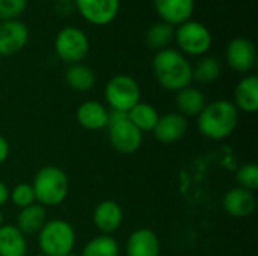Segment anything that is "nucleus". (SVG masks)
<instances>
[{"mask_svg":"<svg viewBox=\"0 0 258 256\" xmlns=\"http://www.w3.org/2000/svg\"><path fill=\"white\" fill-rule=\"evenodd\" d=\"M54 2H67V0H54Z\"/></svg>","mask_w":258,"mask_h":256,"instance_id":"34","label":"nucleus"},{"mask_svg":"<svg viewBox=\"0 0 258 256\" xmlns=\"http://www.w3.org/2000/svg\"><path fill=\"white\" fill-rule=\"evenodd\" d=\"M80 256H119V244L112 235H97L89 240Z\"/></svg>","mask_w":258,"mask_h":256,"instance_id":"26","label":"nucleus"},{"mask_svg":"<svg viewBox=\"0 0 258 256\" xmlns=\"http://www.w3.org/2000/svg\"><path fill=\"white\" fill-rule=\"evenodd\" d=\"M222 207L227 214L236 219H243L251 216L257 208V199L254 192L245 190L242 187H234L228 190L222 199Z\"/></svg>","mask_w":258,"mask_h":256,"instance_id":"13","label":"nucleus"},{"mask_svg":"<svg viewBox=\"0 0 258 256\" xmlns=\"http://www.w3.org/2000/svg\"><path fill=\"white\" fill-rule=\"evenodd\" d=\"M54 51L57 57L68 65L82 63V60L89 53V38L79 27H63L56 35Z\"/></svg>","mask_w":258,"mask_h":256,"instance_id":"8","label":"nucleus"},{"mask_svg":"<svg viewBox=\"0 0 258 256\" xmlns=\"http://www.w3.org/2000/svg\"><path fill=\"white\" fill-rule=\"evenodd\" d=\"M153 74L157 83L171 92H178L194 81L190 62L183 53L174 48H165L154 54Z\"/></svg>","mask_w":258,"mask_h":256,"instance_id":"1","label":"nucleus"},{"mask_svg":"<svg viewBox=\"0 0 258 256\" xmlns=\"http://www.w3.org/2000/svg\"><path fill=\"white\" fill-rule=\"evenodd\" d=\"M174 35H175V27L165 23V21H159L154 23L145 33V42L150 48L153 50H165L169 48V44L174 41Z\"/></svg>","mask_w":258,"mask_h":256,"instance_id":"24","label":"nucleus"},{"mask_svg":"<svg viewBox=\"0 0 258 256\" xmlns=\"http://www.w3.org/2000/svg\"><path fill=\"white\" fill-rule=\"evenodd\" d=\"M233 104L239 112L255 113L258 110V77L246 75L243 77L234 89Z\"/></svg>","mask_w":258,"mask_h":256,"instance_id":"18","label":"nucleus"},{"mask_svg":"<svg viewBox=\"0 0 258 256\" xmlns=\"http://www.w3.org/2000/svg\"><path fill=\"white\" fill-rule=\"evenodd\" d=\"M27 8V0H0V21L18 20Z\"/></svg>","mask_w":258,"mask_h":256,"instance_id":"29","label":"nucleus"},{"mask_svg":"<svg viewBox=\"0 0 258 256\" xmlns=\"http://www.w3.org/2000/svg\"><path fill=\"white\" fill-rule=\"evenodd\" d=\"M29 42V29L18 20L0 21V57L20 53Z\"/></svg>","mask_w":258,"mask_h":256,"instance_id":"11","label":"nucleus"},{"mask_svg":"<svg viewBox=\"0 0 258 256\" xmlns=\"http://www.w3.org/2000/svg\"><path fill=\"white\" fill-rule=\"evenodd\" d=\"M26 235L15 225L0 226V256H26Z\"/></svg>","mask_w":258,"mask_h":256,"instance_id":"19","label":"nucleus"},{"mask_svg":"<svg viewBox=\"0 0 258 256\" xmlns=\"http://www.w3.org/2000/svg\"><path fill=\"white\" fill-rule=\"evenodd\" d=\"M187 131V121L178 112L166 113L159 118L153 134L162 143H175L184 137Z\"/></svg>","mask_w":258,"mask_h":256,"instance_id":"16","label":"nucleus"},{"mask_svg":"<svg viewBox=\"0 0 258 256\" xmlns=\"http://www.w3.org/2000/svg\"><path fill=\"white\" fill-rule=\"evenodd\" d=\"M127 116L130 119V122L141 131H153L160 115L156 110L154 106L148 104V103H138L133 109H130L127 112Z\"/></svg>","mask_w":258,"mask_h":256,"instance_id":"23","label":"nucleus"},{"mask_svg":"<svg viewBox=\"0 0 258 256\" xmlns=\"http://www.w3.org/2000/svg\"><path fill=\"white\" fill-rule=\"evenodd\" d=\"M47 222V211L42 205L38 202L21 208L18 216H17V228L24 234V235H33L41 231V228Z\"/></svg>","mask_w":258,"mask_h":256,"instance_id":"20","label":"nucleus"},{"mask_svg":"<svg viewBox=\"0 0 258 256\" xmlns=\"http://www.w3.org/2000/svg\"><path fill=\"white\" fill-rule=\"evenodd\" d=\"M239 124V110L228 100H216L206 104L198 115V130L210 140H224L230 137Z\"/></svg>","mask_w":258,"mask_h":256,"instance_id":"2","label":"nucleus"},{"mask_svg":"<svg viewBox=\"0 0 258 256\" xmlns=\"http://www.w3.org/2000/svg\"><path fill=\"white\" fill-rule=\"evenodd\" d=\"M206 104L207 103H206L204 94L194 86H187L177 92L175 106L178 109V113L183 115L184 118L198 116L206 107Z\"/></svg>","mask_w":258,"mask_h":256,"instance_id":"21","label":"nucleus"},{"mask_svg":"<svg viewBox=\"0 0 258 256\" xmlns=\"http://www.w3.org/2000/svg\"><path fill=\"white\" fill-rule=\"evenodd\" d=\"M9 201L15 207H18L20 210L35 204L36 199H35V193H33L32 184H27V183L17 184L12 190H9Z\"/></svg>","mask_w":258,"mask_h":256,"instance_id":"27","label":"nucleus"},{"mask_svg":"<svg viewBox=\"0 0 258 256\" xmlns=\"http://www.w3.org/2000/svg\"><path fill=\"white\" fill-rule=\"evenodd\" d=\"M219 75H221V63L213 56H204L192 66V80L201 84L213 83L219 78Z\"/></svg>","mask_w":258,"mask_h":256,"instance_id":"25","label":"nucleus"},{"mask_svg":"<svg viewBox=\"0 0 258 256\" xmlns=\"http://www.w3.org/2000/svg\"><path fill=\"white\" fill-rule=\"evenodd\" d=\"M65 83L77 92H88L95 86V74L94 71L83 63L68 65L63 74Z\"/></svg>","mask_w":258,"mask_h":256,"instance_id":"22","label":"nucleus"},{"mask_svg":"<svg viewBox=\"0 0 258 256\" xmlns=\"http://www.w3.org/2000/svg\"><path fill=\"white\" fill-rule=\"evenodd\" d=\"M107 137L112 148L121 154H133L141 145L144 134L130 122L127 113L118 110H109Z\"/></svg>","mask_w":258,"mask_h":256,"instance_id":"5","label":"nucleus"},{"mask_svg":"<svg viewBox=\"0 0 258 256\" xmlns=\"http://www.w3.org/2000/svg\"><path fill=\"white\" fill-rule=\"evenodd\" d=\"M9 157V143L8 140L0 134V164H3Z\"/></svg>","mask_w":258,"mask_h":256,"instance_id":"30","label":"nucleus"},{"mask_svg":"<svg viewBox=\"0 0 258 256\" xmlns=\"http://www.w3.org/2000/svg\"><path fill=\"white\" fill-rule=\"evenodd\" d=\"M0 63H2V62H0Z\"/></svg>","mask_w":258,"mask_h":256,"instance_id":"36","label":"nucleus"},{"mask_svg":"<svg viewBox=\"0 0 258 256\" xmlns=\"http://www.w3.org/2000/svg\"><path fill=\"white\" fill-rule=\"evenodd\" d=\"M83 20L92 26L110 24L119 12V0H74Z\"/></svg>","mask_w":258,"mask_h":256,"instance_id":"10","label":"nucleus"},{"mask_svg":"<svg viewBox=\"0 0 258 256\" xmlns=\"http://www.w3.org/2000/svg\"><path fill=\"white\" fill-rule=\"evenodd\" d=\"M104 98L110 110L127 113L138 103H141L139 83L127 74H116L106 83Z\"/></svg>","mask_w":258,"mask_h":256,"instance_id":"6","label":"nucleus"},{"mask_svg":"<svg viewBox=\"0 0 258 256\" xmlns=\"http://www.w3.org/2000/svg\"><path fill=\"white\" fill-rule=\"evenodd\" d=\"M225 59L233 71L239 74L251 72L257 65V50L254 42L242 36L231 39L225 50Z\"/></svg>","mask_w":258,"mask_h":256,"instance_id":"9","label":"nucleus"},{"mask_svg":"<svg viewBox=\"0 0 258 256\" xmlns=\"http://www.w3.org/2000/svg\"><path fill=\"white\" fill-rule=\"evenodd\" d=\"M35 256H47V255H42V253H39V255H35Z\"/></svg>","mask_w":258,"mask_h":256,"instance_id":"35","label":"nucleus"},{"mask_svg":"<svg viewBox=\"0 0 258 256\" xmlns=\"http://www.w3.org/2000/svg\"><path fill=\"white\" fill-rule=\"evenodd\" d=\"M38 246L42 255H68L76 246V231L68 222L62 219L47 220L38 232Z\"/></svg>","mask_w":258,"mask_h":256,"instance_id":"4","label":"nucleus"},{"mask_svg":"<svg viewBox=\"0 0 258 256\" xmlns=\"http://www.w3.org/2000/svg\"><path fill=\"white\" fill-rule=\"evenodd\" d=\"M236 178H237L239 187L249 190V192H255L258 189V166L254 163H246L240 166Z\"/></svg>","mask_w":258,"mask_h":256,"instance_id":"28","label":"nucleus"},{"mask_svg":"<svg viewBox=\"0 0 258 256\" xmlns=\"http://www.w3.org/2000/svg\"><path fill=\"white\" fill-rule=\"evenodd\" d=\"M76 118L83 128L97 131L107 127L109 110L98 101H85L77 107Z\"/></svg>","mask_w":258,"mask_h":256,"instance_id":"17","label":"nucleus"},{"mask_svg":"<svg viewBox=\"0 0 258 256\" xmlns=\"http://www.w3.org/2000/svg\"><path fill=\"white\" fill-rule=\"evenodd\" d=\"M35 199L42 207H56L60 205L70 190V181L67 174L57 166H44L41 167L32 183Z\"/></svg>","mask_w":258,"mask_h":256,"instance_id":"3","label":"nucleus"},{"mask_svg":"<svg viewBox=\"0 0 258 256\" xmlns=\"http://www.w3.org/2000/svg\"><path fill=\"white\" fill-rule=\"evenodd\" d=\"M174 41L177 42L180 53L189 56H204L210 50L213 38L207 26L189 20L177 26Z\"/></svg>","mask_w":258,"mask_h":256,"instance_id":"7","label":"nucleus"},{"mask_svg":"<svg viewBox=\"0 0 258 256\" xmlns=\"http://www.w3.org/2000/svg\"><path fill=\"white\" fill-rule=\"evenodd\" d=\"M65 256H79V255H76V253H73V252H71V253H68V255H65Z\"/></svg>","mask_w":258,"mask_h":256,"instance_id":"33","label":"nucleus"},{"mask_svg":"<svg viewBox=\"0 0 258 256\" xmlns=\"http://www.w3.org/2000/svg\"><path fill=\"white\" fill-rule=\"evenodd\" d=\"M3 225V214H2V211H0V226Z\"/></svg>","mask_w":258,"mask_h":256,"instance_id":"32","label":"nucleus"},{"mask_svg":"<svg viewBox=\"0 0 258 256\" xmlns=\"http://www.w3.org/2000/svg\"><path fill=\"white\" fill-rule=\"evenodd\" d=\"M9 201V189L5 186V183L0 181V207H3Z\"/></svg>","mask_w":258,"mask_h":256,"instance_id":"31","label":"nucleus"},{"mask_svg":"<svg viewBox=\"0 0 258 256\" xmlns=\"http://www.w3.org/2000/svg\"><path fill=\"white\" fill-rule=\"evenodd\" d=\"M160 240L157 234L148 228L133 231L125 243L127 256H160Z\"/></svg>","mask_w":258,"mask_h":256,"instance_id":"15","label":"nucleus"},{"mask_svg":"<svg viewBox=\"0 0 258 256\" xmlns=\"http://www.w3.org/2000/svg\"><path fill=\"white\" fill-rule=\"evenodd\" d=\"M124 213L118 202L115 201H103L100 202L92 214V220L95 228L103 235H112L122 225Z\"/></svg>","mask_w":258,"mask_h":256,"instance_id":"14","label":"nucleus"},{"mask_svg":"<svg viewBox=\"0 0 258 256\" xmlns=\"http://www.w3.org/2000/svg\"><path fill=\"white\" fill-rule=\"evenodd\" d=\"M159 18L171 26H180L190 20L195 0H153Z\"/></svg>","mask_w":258,"mask_h":256,"instance_id":"12","label":"nucleus"}]
</instances>
